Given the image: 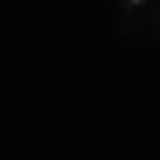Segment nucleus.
Instances as JSON below:
<instances>
[{"mask_svg":"<svg viewBox=\"0 0 160 160\" xmlns=\"http://www.w3.org/2000/svg\"><path fill=\"white\" fill-rule=\"evenodd\" d=\"M146 39L160 43V0H149L146 4Z\"/></svg>","mask_w":160,"mask_h":160,"instance_id":"nucleus-2","label":"nucleus"},{"mask_svg":"<svg viewBox=\"0 0 160 160\" xmlns=\"http://www.w3.org/2000/svg\"><path fill=\"white\" fill-rule=\"evenodd\" d=\"M146 4L149 0H114L121 39H128V43H142L146 39Z\"/></svg>","mask_w":160,"mask_h":160,"instance_id":"nucleus-1","label":"nucleus"}]
</instances>
